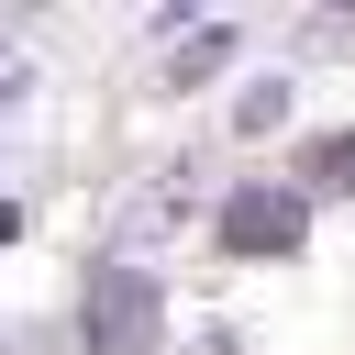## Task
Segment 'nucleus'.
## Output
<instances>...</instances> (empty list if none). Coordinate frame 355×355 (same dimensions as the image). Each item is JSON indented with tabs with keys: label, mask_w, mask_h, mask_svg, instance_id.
Listing matches in <instances>:
<instances>
[{
	"label": "nucleus",
	"mask_w": 355,
	"mask_h": 355,
	"mask_svg": "<svg viewBox=\"0 0 355 355\" xmlns=\"http://www.w3.org/2000/svg\"><path fill=\"white\" fill-rule=\"evenodd\" d=\"M89 344H100V355H133V344H155V277H133V266H100V277H89Z\"/></svg>",
	"instance_id": "nucleus-1"
},
{
	"label": "nucleus",
	"mask_w": 355,
	"mask_h": 355,
	"mask_svg": "<svg viewBox=\"0 0 355 355\" xmlns=\"http://www.w3.org/2000/svg\"><path fill=\"white\" fill-rule=\"evenodd\" d=\"M222 233H233L244 255H277V244H300V200H288V189H244V200L222 211Z\"/></svg>",
	"instance_id": "nucleus-2"
}]
</instances>
